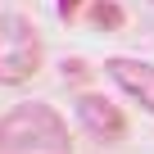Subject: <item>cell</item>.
<instances>
[{"label": "cell", "instance_id": "obj_1", "mask_svg": "<svg viewBox=\"0 0 154 154\" xmlns=\"http://www.w3.org/2000/svg\"><path fill=\"white\" fill-rule=\"evenodd\" d=\"M0 154H72V131L54 104L23 100L0 113Z\"/></svg>", "mask_w": 154, "mask_h": 154}, {"label": "cell", "instance_id": "obj_2", "mask_svg": "<svg viewBox=\"0 0 154 154\" xmlns=\"http://www.w3.org/2000/svg\"><path fill=\"white\" fill-rule=\"evenodd\" d=\"M45 63V41L23 14H0V86H23Z\"/></svg>", "mask_w": 154, "mask_h": 154}, {"label": "cell", "instance_id": "obj_3", "mask_svg": "<svg viewBox=\"0 0 154 154\" xmlns=\"http://www.w3.org/2000/svg\"><path fill=\"white\" fill-rule=\"evenodd\" d=\"M77 122L86 127V136H95V140H104V145H113V140H122L127 136V113L109 100V95H100V91H86V95H77Z\"/></svg>", "mask_w": 154, "mask_h": 154}, {"label": "cell", "instance_id": "obj_4", "mask_svg": "<svg viewBox=\"0 0 154 154\" xmlns=\"http://www.w3.org/2000/svg\"><path fill=\"white\" fill-rule=\"evenodd\" d=\"M104 77L113 86H122V95L136 100L145 113H154V63L131 59V54H109L104 59Z\"/></svg>", "mask_w": 154, "mask_h": 154}, {"label": "cell", "instance_id": "obj_5", "mask_svg": "<svg viewBox=\"0 0 154 154\" xmlns=\"http://www.w3.org/2000/svg\"><path fill=\"white\" fill-rule=\"evenodd\" d=\"M86 27L118 32V27H127V9L118 5V0H91V5H86Z\"/></svg>", "mask_w": 154, "mask_h": 154}, {"label": "cell", "instance_id": "obj_6", "mask_svg": "<svg viewBox=\"0 0 154 154\" xmlns=\"http://www.w3.org/2000/svg\"><path fill=\"white\" fill-rule=\"evenodd\" d=\"M59 77H63V86H72L77 95H86V86L95 82V63H86L82 54H68L59 63Z\"/></svg>", "mask_w": 154, "mask_h": 154}, {"label": "cell", "instance_id": "obj_7", "mask_svg": "<svg viewBox=\"0 0 154 154\" xmlns=\"http://www.w3.org/2000/svg\"><path fill=\"white\" fill-rule=\"evenodd\" d=\"M86 5H91V0H54V14H59L63 23H72V18L86 14Z\"/></svg>", "mask_w": 154, "mask_h": 154}]
</instances>
